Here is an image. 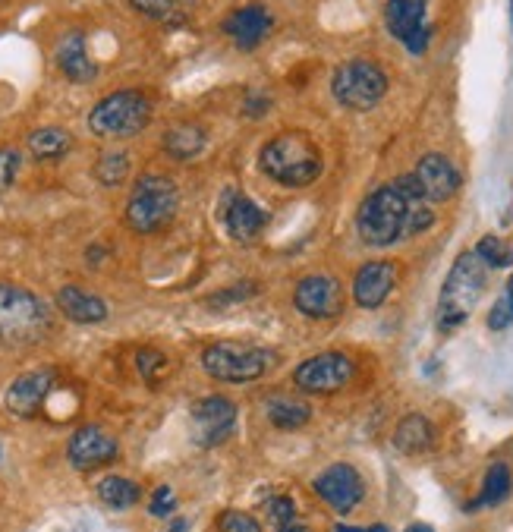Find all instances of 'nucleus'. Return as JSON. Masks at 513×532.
Returning <instances> with one entry per match:
<instances>
[{
    "instance_id": "obj_1",
    "label": "nucleus",
    "mask_w": 513,
    "mask_h": 532,
    "mask_svg": "<svg viewBox=\"0 0 513 532\" xmlns=\"http://www.w3.org/2000/svg\"><path fill=\"white\" fill-rule=\"evenodd\" d=\"M435 224L432 202L425 199L422 186L413 174H403L394 183L375 189V193L359 205L356 233L366 246L384 249L400 240L419 237Z\"/></svg>"
},
{
    "instance_id": "obj_2",
    "label": "nucleus",
    "mask_w": 513,
    "mask_h": 532,
    "mask_svg": "<svg viewBox=\"0 0 513 532\" xmlns=\"http://www.w3.org/2000/svg\"><path fill=\"white\" fill-rule=\"evenodd\" d=\"M262 174L271 177L274 183H281L287 189H303L322 177L325 161L318 145L306 133H281L274 136L259 155Z\"/></svg>"
},
{
    "instance_id": "obj_3",
    "label": "nucleus",
    "mask_w": 513,
    "mask_h": 532,
    "mask_svg": "<svg viewBox=\"0 0 513 532\" xmlns=\"http://www.w3.org/2000/svg\"><path fill=\"white\" fill-rule=\"evenodd\" d=\"M488 284V265L473 252H463L457 255V262L447 274V281L441 287V300H438V325L444 331L460 328L473 309L479 306L482 293Z\"/></svg>"
},
{
    "instance_id": "obj_4",
    "label": "nucleus",
    "mask_w": 513,
    "mask_h": 532,
    "mask_svg": "<svg viewBox=\"0 0 513 532\" xmlns=\"http://www.w3.org/2000/svg\"><path fill=\"white\" fill-rule=\"evenodd\" d=\"M180 189L164 174H145L136 180L130 199H126V227L133 233H158L177 218Z\"/></svg>"
},
{
    "instance_id": "obj_5",
    "label": "nucleus",
    "mask_w": 513,
    "mask_h": 532,
    "mask_svg": "<svg viewBox=\"0 0 513 532\" xmlns=\"http://www.w3.org/2000/svg\"><path fill=\"white\" fill-rule=\"evenodd\" d=\"M277 363H281V356L274 350L237 344V340H218V344H208L202 350V369L211 378L227 381V385H249V381L271 372Z\"/></svg>"
},
{
    "instance_id": "obj_6",
    "label": "nucleus",
    "mask_w": 513,
    "mask_h": 532,
    "mask_svg": "<svg viewBox=\"0 0 513 532\" xmlns=\"http://www.w3.org/2000/svg\"><path fill=\"white\" fill-rule=\"evenodd\" d=\"M152 98L139 89H120L101 98L89 114V130L101 139H126L152 123Z\"/></svg>"
},
{
    "instance_id": "obj_7",
    "label": "nucleus",
    "mask_w": 513,
    "mask_h": 532,
    "mask_svg": "<svg viewBox=\"0 0 513 532\" xmlns=\"http://www.w3.org/2000/svg\"><path fill=\"white\" fill-rule=\"evenodd\" d=\"M48 328V306L35 293L16 284H0V340L4 344H32Z\"/></svg>"
},
{
    "instance_id": "obj_8",
    "label": "nucleus",
    "mask_w": 513,
    "mask_h": 532,
    "mask_svg": "<svg viewBox=\"0 0 513 532\" xmlns=\"http://www.w3.org/2000/svg\"><path fill=\"white\" fill-rule=\"evenodd\" d=\"M331 92L347 111H372L388 95V76L372 60H347L334 70Z\"/></svg>"
},
{
    "instance_id": "obj_9",
    "label": "nucleus",
    "mask_w": 513,
    "mask_h": 532,
    "mask_svg": "<svg viewBox=\"0 0 513 532\" xmlns=\"http://www.w3.org/2000/svg\"><path fill=\"white\" fill-rule=\"evenodd\" d=\"M356 375L353 359L344 353H318L303 359L293 369V385L306 394H337L344 391Z\"/></svg>"
},
{
    "instance_id": "obj_10",
    "label": "nucleus",
    "mask_w": 513,
    "mask_h": 532,
    "mask_svg": "<svg viewBox=\"0 0 513 532\" xmlns=\"http://www.w3.org/2000/svg\"><path fill=\"white\" fill-rule=\"evenodd\" d=\"M189 419H192V438H196L199 448H218L237 429V403L218 394L199 397L189 407Z\"/></svg>"
},
{
    "instance_id": "obj_11",
    "label": "nucleus",
    "mask_w": 513,
    "mask_h": 532,
    "mask_svg": "<svg viewBox=\"0 0 513 532\" xmlns=\"http://www.w3.org/2000/svg\"><path fill=\"white\" fill-rule=\"evenodd\" d=\"M293 306L306 318H315V322H331V318L344 315V287L331 274H309V278L296 284Z\"/></svg>"
},
{
    "instance_id": "obj_12",
    "label": "nucleus",
    "mask_w": 513,
    "mask_h": 532,
    "mask_svg": "<svg viewBox=\"0 0 513 532\" xmlns=\"http://www.w3.org/2000/svg\"><path fill=\"white\" fill-rule=\"evenodd\" d=\"M312 492L322 498L334 514L347 517L362 504V495H366V482L353 470L350 463H334L328 470H322L312 482Z\"/></svg>"
},
{
    "instance_id": "obj_13",
    "label": "nucleus",
    "mask_w": 513,
    "mask_h": 532,
    "mask_svg": "<svg viewBox=\"0 0 513 532\" xmlns=\"http://www.w3.org/2000/svg\"><path fill=\"white\" fill-rule=\"evenodd\" d=\"M384 26L410 54H425L429 48L432 29L425 23V0H388Z\"/></svg>"
},
{
    "instance_id": "obj_14",
    "label": "nucleus",
    "mask_w": 513,
    "mask_h": 532,
    "mask_svg": "<svg viewBox=\"0 0 513 532\" xmlns=\"http://www.w3.org/2000/svg\"><path fill=\"white\" fill-rule=\"evenodd\" d=\"M218 221L237 243H252L262 237L268 215L240 189H224L218 202Z\"/></svg>"
},
{
    "instance_id": "obj_15",
    "label": "nucleus",
    "mask_w": 513,
    "mask_h": 532,
    "mask_svg": "<svg viewBox=\"0 0 513 532\" xmlns=\"http://www.w3.org/2000/svg\"><path fill=\"white\" fill-rule=\"evenodd\" d=\"M117 454H120L117 438H111L104 429H98V425H82V429L73 432V438L67 444V460L79 473L108 466L117 460Z\"/></svg>"
},
{
    "instance_id": "obj_16",
    "label": "nucleus",
    "mask_w": 513,
    "mask_h": 532,
    "mask_svg": "<svg viewBox=\"0 0 513 532\" xmlns=\"http://www.w3.org/2000/svg\"><path fill=\"white\" fill-rule=\"evenodd\" d=\"M54 388V369H35L19 375L13 385L7 388V410L16 419H32L38 416V410L45 407V400Z\"/></svg>"
},
{
    "instance_id": "obj_17",
    "label": "nucleus",
    "mask_w": 513,
    "mask_h": 532,
    "mask_svg": "<svg viewBox=\"0 0 513 532\" xmlns=\"http://www.w3.org/2000/svg\"><path fill=\"white\" fill-rule=\"evenodd\" d=\"M413 177L419 180L425 199H429L432 205L454 199L457 189H460V170L454 167L451 158H444V155H438V152L419 158V164H416V170H413Z\"/></svg>"
},
{
    "instance_id": "obj_18",
    "label": "nucleus",
    "mask_w": 513,
    "mask_h": 532,
    "mask_svg": "<svg viewBox=\"0 0 513 532\" xmlns=\"http://www.w3.org/2000/svg\"><path fill=\"white\" fill-rule=\"evenodd\" d=\"M397 287V265L394 262H366L353 278V300L362 309H378L388 303Z\"/></svg>"
},
{
    "instance_id": "obj_19",
    "label": "nucleus",
    "mask_w": 513,
    "mask_h": 532,
    "mask_svg": "<svg viewBox=\"0 0 513 532\" xmlns=\"http://www.w3.org/2000/svg\"><path fill=\"white\" fill-rule=\"evenodd\" d=\"M274 19L271 13L262 7V4H249V7H240L233 10L227 19H224V32L233 38V45L240 51H255L265 41V35L271 32Z\"/></svg>"
},
{
    "instance_id": "obj_20",
    "label": "nucleus",
    "mask_w": 513,
    "mask_h": 532,
    "mask_svg": "<svg viewBox=\"0 0 513 532\" xmlns=\"http://www.w3.org/2000/svg\"><path fill=\"white\" fill-rule=\"evenodd\" d=\"M54 60H57V70L67 76L70 82H92L98 76V67H95V60L89 57V45H85L82 32L63 35L57 51H54Z\"/></svg>"
},
{
    "instance_id": "obj_21",
    "label": "nucleus",
    "mask_w": 513,
    "mask_h": 532,
    "mask_svg": "<svg viewBox=\"0 0 513 532\" xmlns=\"http://www.w3.org/2000/svg\"><path fill=\"white\" fill-rule=\"evenodd\" d=\"M57 309L63 312V318H70L76 325H101L108 318V303L82 287H60Z\"/></svg>"
},
{
    "instance_id": "obj_22",
    "label": "nucleus",
    "mask_w": 513,
    "mask_h": 532,
    "mask_svg": "<svg viewBox=\"0 0 513 532\" xmlns=\"http://www.w3.org/2000/svg\"><path fill=\"white\" fill-rule=\"evenodd\" d=\"M265 416L274 429H284V432H293V429H303L312 419V407L296 394H284V391H274L268 394L265 400Z\"/></svg>"
},
{
    "instance_id": "obj_23",
    "label": "nucleus",
    "mask_w": 513,
    "mask_h": 532,
    "mask_svg": "<svg viewBox=\"0 0 513 532\" xmlns=\"http://www.w3.org/2000/svg\"><path fill=\"white\" fill-rule=\"evenodd\" d=\"M205 145H208V133L202 130L199 123H174L170 130L164 133L161 139V148L164 152L174 158V161H192V158H199L205 152Z\"/></svg>"
},
{
    "instance_id": "obj_24",
    "label": "nucleus",
    "mask_w": 513,
    "mask_h": 532,
    "mask_svg": "<svg viewBox=\"0 0 513 532\" xmlns=\"http://www.w3.org/2000/svg\"><path fill=\"white\" fill-rule=\"evenodd\" d=\"M432 444H435V429H432V422L425 419L422 413H410V416H403L397 422V429H394V448L406 457H416V454H425V451H432Z\"/></svg>"
},
{
    "instance_id": "obj_25",
    "label": "nucleus",
    "mask_w": 513,
    "mask_h": 532,
    "mask_svg": "<svg viewBox=\"0 0 513 532\" xmlns=\"http://www.w3.org/2000/svg\"><path fill=\"white\" fill-rule=\"evenodd\" d=\"M513 492V476H510V466L507 463H491L488 473H485V482H482V495L469 504V510L476 507H498L510 498Z\"/></svg>"
},
{
    "instance_id": "obj_26",
    "label": "nucleus",
    "mask_w": 513,
    "mask_h": 532,
    "mask_svg": "<svg viewBox=\"0 0 513 532\" xmlns=\"http://www.w3.org/2000/svg\"><path fill=\"white\" fill-rule=\"evenodd\" d=\"M73 148V136L60 126H45V130H35L29 136V152L38 161H57Z\"/></svg>"
},
{
    "instance_id": "obj_27",
    "label": "nucleus",
    "mask_w": 513,
    "mask_h": 532,
    "mask_svg": "<svg viewBox=\"0 0 513 532\" xmlns=\"http://www.w3.org/2000/svg\"><path fill=\"white\" fill-rule=\"evenodd\" d=\"M130 4L142 16L155 19V23H167V26L186 23L189 10H192V0H130Z\"/></svg>"
},
{
    "instance_id": "obj_28",
    "label": "nucleus",
    "mask_w": 513,
    "mask_h": 532,
    "mask_svg": "<svg viewBox=\"0 0 513 532\" xmlns=\"http://www.w3.org/2000/svg\"><path fill=\"white\" fill-rule=\"evenodd\" d=\"M95 492L111 510H126V507H133L142 498L139 485L130 482V479H123V476H104Z\"/></svg>"
},
{
    "instance_id": "obj_29",
    "label": "nucleus",
    "mask_w": 513,
    "mask_h": 532,
    "mask_svg": "<svg viewBox=\"0 0 513 532\" xmlns=\"http://www.w3.org/2000/svg\"><path fill=\"white\" fill-rule=\"evenodd\" d=\"M95 177H98L101 186H120L126 177H130V155L117 152V148L104 152L95 164Z\"/></svg>"
},
{
    "instance_id": "obj_30",
    "label": "nucleus",
    "mask_w": 513,
    "mask_h": 532,
    "mask_svg": "<svg viewBox=\"0 0 513 532\" xmlns=\"http://www.w3.org/2000/svg\"><path fill=\"white\" fill-rule=\"evenodd\" d=\"M476 255L488 268H513V249L501 237H482Z\"/></svg>"
},
{
    "instance_id": "obj_31",
    "label": "nucleus",
    "mask_w": 513,
    "mask_h": 532,
    "mask_svg": "<svg viewBox=\"0 0 513 532\" xmlns=\"http://www.w3.org/2000/svg\"><path fill=\"white\" fill-rule=\"evenodd\" d=\"M136 369H139V375L148 381V385H158V381L167 375V356L161 350H155V347H142L136 353Z\"/></svg>"
},
{
    "instance_id": "obj_32",
    "label": "nucleus",
    "mask_w": 513,
    "mask_h": 532,
    "mask_svg": "<svg viewBox=\"0 0 513 532\" xmlns=\"http://www.w3.org/2000/svg\"><path fill=\"white\" fill-rule=\"evenodd\" d=\"M510 325H513V274L507 278L501 296L495 300V306H491V312H488V328L491 331H504Z\"/></svg>"
},
{
    "instance_id": "obj_33",
    "label": "nucleus",
    "mask_w": 513,
    "mask_h": 532,
    "mask_svg": "<svg viewBox=\"0 0 513 532\" xmlns=\"http://www.w3.org/2000/svg\"><path fill=\"white\" fill-rule=\"evenodd\" d=\"M265 510H268V520H271L274 532L287 529V526H296V504H293V498L274 495V498L265 501Z\"/></svg>"
},
{
    "instance_id": "obj_34",
    "label": "nucleus",
    "mask_w": 513,
    "mask_h": 532,
    "mask_svg": "<svg viewBox=\"0 0 513 532\" xmlns=\"http://www.w3.org/2000/svg\"><path fill=\"white\" fill-rule=\"evenodd\" d=\"M19 164H23V158H19L16 148H0V193L4 189H10L19 177Z\"/></svg>"
},
{
    "instance_id": "obj_35",
    "label": "nucleus",
    "mask_w": 513,
    "mask_h": 532,
    "mask_svg": "<svg viewBox=\"0 0 513 532\" xmlns=\"http://www.w3.org/2000/svg\"><path fill=\"white\" fill-rule=\"evenodd\" d=\"M255 290H259V284H237V287H227L221 290L218 296H211L208 306H227V303H243V300H252Z\"/></svg>"
},
{
    "instance_id": "obj_36",
    "label": "nucleus",
    "mask_w": 513,
    "mask_h": 532,
    "mask_svg": "<svg viewBox=\"0 0 513 532\" xmlns=\"http://www.w3.org/2000/svg\"><path fill=\"white\" fill-rule=\"evenodd\" d=\"M221 532H262V526L252 517L240 514V510H227L221 517Z\"/></svg>"
},
{
    "instance_id": "obj_37",
    "label": "nucleus",
    "mask_w": 513,
    "mask_h": 532,
    "mask_svg": "<svg viewBox=\"0 0 513 532\" xmlns=\"http://www.w3.org/2000/svg\"><path fill=\"white\" fill-rule=\"evenodd\" d=\"M148 510H152V517H170L177 510V498L174 492H170L167 485H161L158 492L152 495V504H148Z\"/></svg>"
},
{
    "instance_id": "obj_38",
    "label": "nucleus",
    "mask_w": 513,
    "mask_h": 532,
    "mask_svg": "<svg viewBox=\"0 0 513 532\" xmlns=\"http://www.w3.org/2000/svg\"><path fill=\"white\" fill-rule=\"evenodd\" d=\"M331 532H388L384 526H372V529H359V526H334Z\"/></svg>"
},
{
    "instance_id": "obj_39",
    "label": "nucleus",
    "mask_w": 513,
    "mask_h": 532,
    "mask_svg": "<svg viewBox=\"0 0 513 532\" xmlns=\"http://www.w3.org/2000/svg\"><path fill=\"white\" fill-rule=\"evenodd\" d=\"M167 532H189V520L174 517V520H170V526H167Z\"/></svg>"
},
{
    "instance_id": "obj_40",
    "label": "nucleus",
    "mask_w": 513,
    "mask_h": 532,
    "mask_svg": "<svg viewBox=\"0 0 513 532\" xmlns=\"http://www.w3.org/2000/svg\"><path fill=\"white\" fill-rule=\"evenodd\" d=\"M403 532H435L432 526H425V523H413V526H406Z\"/></svg>"
}]
</instances>
